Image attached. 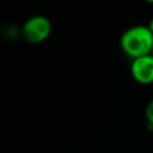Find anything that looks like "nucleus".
<instances>
[{"mask_svg": "<svg viewBox=\"0 0 153 153\" xmlns=\"http://www.w3.org/2000/svg\"><path fill=\"white\" fill-rule=\"evenodd\" d=\"M50 32L51 24L49 19L43 16H33L29 18L22 27V35L24 39L32 44L45 41L49 37Z\"/></svg>", "mask_w": 153, "mask_h": 153, "instance_id": "2", "label": "nucleus"}, {"mask_svg": "<svg viewBox=\"0 0 153 153\" xmlns=\"http://www.w3.org/2000/svg\"><path fill=\"white\" fill-rule=\"evenodd\" d=\"M130 74L133 79L142 85L153 82V56L146 55L131 61Z\"/></svg>", "mask_w": 153, "mask_h": 153, "instance_id": "3", "label": "nucleus"}, {"mask_svg": "<svg viewBox=\"0 0 153 153\" xmlns=\"http://www.w3.org/2000/svg\"><path fill=\"white\" fill-rule=\"evenodd\" d=\"M151 55H152V56H153V48H152V53H151Z\"/></svg>", "mask_w": 153, "mask_h": 153, "instance_id": "6", "label": "nucleus"}, {"mask_svg": "<svg viewBox=\"0 0 153 153\" xmlns=\"http://www.w3.org/2000/svg\"><path fill=\"white\" fill-rule=\"evenodd\" d=\"M148 29L151 30V32L153 33V17H152V19L149 20V23H148Z\"/></svg>", "mask_w": 153, "mask_h": 153, "instance_id": "5", "label": "nucleus"}, {"mask_svg": "<svg viewBox=\"0 0 153 153\" xmlns=\"http://www.w3.org/2000/svg\"><path fill=\"white\" fill-rule=\"evenodd\" d=\"M145 117L147 120V122L153 126V99L147 104L146 109H145Z\"/></svg>", "mask_w": 153, "mask_h": 153, "instance_id": "4", "label": "nucleus"}, {"mask_svg": "<svg viewBox=\"0 0 153 153\" xmlns=\"http://www.w3.org/2000/svg\"><path fill=\"white\" fill-rule=\"evenodd\" d=\"M122 51L131 60L151 55L153 48V33L145 25L128 27L120 38Z\"/></svg>", "mask_w": 153, "mask_h": 153, "instance_id": "1", "label": "nucleus"}]
</instances>
